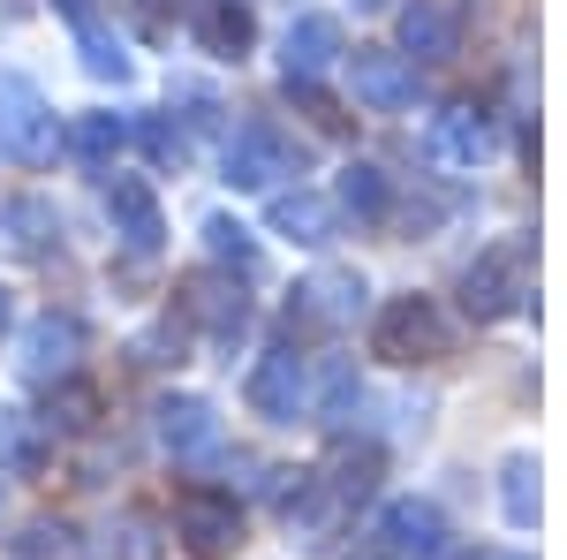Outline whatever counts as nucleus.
I'll return each instance as SVG.
<instances>
[{
  "label": "nucleus",
  "mask_w": 567,
  "mask_h": 560,
  "mask_svg": "<svg viewBox=\"0 0 567 560\" xmlns=\"http://www.w3.org/2000/svg\"><path fill=\"white\" fill-rule=\"evenodd\" d=\"M53 152H61V122H53L45 91L31 77H16V69H0V160L45 167Z\"/></svg>",
  "instance_id": "f257e3e1"
},
{
  "label": "nucleus",
  "mask_w": 567,
  "mask_h": 560,
  "mask_svg": "<svg viewBox=\"0 0 567 560\" xmlns=\"http://www.w3.org/2000/svg\"><path fill=\"white\" fill-rule=\"evenodd\" d=\"M371 348L393 364H432V356H446V310L432 296H393L371 326Z\"/></svg>",
  "instance_id": "f03ea898"
},
{
  "label": "nucleus",
  "mask_w": 567,
  "mask_h": 560,
  "mask_svg": "<svg viewBox=\"0 0 567 560\" xmlns=\"http://www.w3.org/2000/svg\"><path fill=\"white\" fill-rule=\"evenodd\" d=\"M303 167V152L280 136V122H265V114H250V122H235V136H227V182L235 190H272L280 174Z\"/></svg>",
  "instance_id": "7ed1b4c3"
},
{
  "label": "nucleus",
  "mask_w": 567,
  "mask_h": 560,
  "mask_svg": "<svg viewBox=\"0 0 567 560\" xmlns=\"http://www.w3.org/2000/svg\"><path fill=\"white\" fill-rule=\"evenodd\" d=\"M250 409H258L265 425H296L310 409V371H303V356L280 342V348H265L258 364H250Z\"/></svg>",
  "instance_id": "20e7f679"
},
{
  "label": "nucleus",
  "mask_w": 567,
  "mask_h": 560,
  "mask_svg": "<svg viewBox=\"0 0 567 560\" xmlns=\"http://www.w3.org/2000/svg\"><path fill=\"white\" fill-rule=\"evenodd\" d=\"M175 530H182V546H189L197 560H227L235 546H243V508H235V492L197 485V492H182Z\"/></svg>",
  "instance_id": "39448f33"
},
{
  "label": "nucleus",
  "mask_w": 567,
  "mask_h": 560,
  "mask_svg": "<svg viewBox=\"0 0 567 560\" xmlns=\"http://www.w3.org/2000/svg\"><path fill=\"white\" fill-rule=\"evenodd\" d=\"M76 356H84V326L69 318V310H39L31 326H23V379L31 387H61V379H76Z\"/></svg>",
  "instance_id": "423d86ee"
},
{
  "label": "nucleus",
  "mask_w": 567,
  "mask_h": 560,
  "mask_svg": "<svg viewBox=\"0 0 567 560\" xmlns=\"http://www.w3.org/2000/svg\"><path fill=\"white\" fill-rule=\"evenodd\" d=\"M523 273H529V243H523V235H507V243H492V251L462 273V303H470L477 318H499L507 303L523 296Z\"/></svg>",
  "instance_id": "0eeeda50"
},
{
  "label": "nucleus",
  "mask_w": 567,
  "mask_h": 560,
  "mask_svg": "<svg viewBox=\"0 0 567 560\" xmlns=\"http://www.w3.org/2000/svg\"><path fill=\"white\" fill-rule=\"evenodd\" d=\"M341 53H349V45H341V23H333L326 8H310V16L288 23V39H280V69H288V84H318Z\"/></svg>",
  "instance_id": "6e6552de"
},
{
  "label": "nucleus",
  "mask_w": 567,
  "mask_h": 560,
  "mask_svg": "<svg viewBox=\"0 0 567 560\" xmlns=\"http://www.w3.org/2000/svg\"><path fill=\"white\" fill-rule=\"evenodd\" d=\"M106 213H114V235H122V251H130V258H152V251H159L167 220H159V197H152V182H136V174H114V182H106Z\"/></svg>",
  "instance_id": "1a4fd4ad"
},
{
  "label": "nucleus",
  "mask_w": 567,
  "mask_h": 560,
  "mask_svg": "<svg viewBox=\"0 0 567 560\" xmlns=\"http://www.w3.org/2000/svg\"><path fill=\"white\" fill-rule=\"evenodd\" d=\"M349 84L363 106H379V114H401L409 99H416V69L401 61V53H386V45H355L349 53Z\"/></svg>",
  "instance_id": "9d476101"
},
{
  "label": "nucleus",
  "mask_w": 567,
  "mask_h": 560,
  "mask_svg": "<svg viewBox=\"0 0 567 560\" xmlns=\"http://www.w3.org/2000/svg\"><path fill=\"white\" fill-rule=\"evenodd\" d=\"M371 538H379V553H409V560H439L446 553V522H439L432 500H393Z\"/></svg>",
  "instance_id": "9b49d317"
},
{
  "label": "nucleus",
  "mask_w": 567,
  "mask_h": 560,
  "mask_svg": "<svg viewBox=\"0 0 567 560\" xmlns=\"http://www.w3.org/2000/svg\"><path fill=\"white\" fill-rule=\"evenodd\" d=\"M159 439H167V455H182V462H205V455L219 447L213 401H197V394H167V401H159Z\"/></svg>",
  "instance_id": "f8f14e48"
},
{
  "label": "nucleus",
  "mask_w": 567,
  "mask_h": 560,
  "mask_svg": "<svg viewBox=\"0 0 567 560\" xmlns=\"http://www.w3.org/2000/svg\"><path fill=\"white\" fill-rule=\"evenodd\" d=\"M355 310H363V281L355 273H318L296 288V318L303 326H349Z\"/></svg>",
  "instance_id": "ddd939ff"
},
{
  "label": "nucleus",
  "mask_w": 567,
  "mask_h": 560,
  "mask_svg": "<svg viewBox=\"0 0 567 560\" xmlns=\"http://www.w3.org/2000/svg\"><path fill=\"white\" fill-rule=\"evenodd\" d=\"M318 492H326L333 508L371 500V492H379V447H333L326 470H318Z\"/></svg>",
  "instance_id": "4468645a"
},
{
  "label": "nucleus",
  "mask_w": 567,
  "mask_h": 560,
  "mask_svg": "<svg viewBox=\"0 0 567 560\" xmlns=\"http://www.w3.org/2000/svg\"><path fill=\"white\" fill-rule=\"evenodd\" d=\"M432 144H439V160H454V167H477L484 152H492V114L462 99V106H446V114H439Z\"/></svg>",
  "instance_id": "2eb2a0df"
},
{
  "label": "nucleus",
  "mask_w": 567,
  "mask_h": 560,
  "mask_svg": "<svg viewBox=\"0 0 567 560\" xmlns=\"http://www.w3.org/2000/svg\"><path fill=\"white\" fill-rule=\"evenodd\" d=\"M182 310H189V318H197V326H205V334H213L219 348H227L235 334H243V326H250V303L235 296L227 281H189V296H182Z\"/></svg>",
  "instance_id": "dca6fc26"
},
{
  "label": "nucleus",
  "mask_w": 567,
  "mask_h": 560,
  "mask_svg": "<svg viewBox=\"0 0 567 560\" xmlns=\"http://www.w3.org/2000/svg\"><path fill=\"white\" fill-rule=\"evenodd\" d=\"M197 39H205V53H219V61H243L250 39H258V23H250L243 0H197Z\"/></svg>",
  "instance_id": "f3484780"
},
{
  "label": "nucleus",
  "mask_w": 567,
  "mask_h": 560,
  "mask_svg": "<svg viewBox=\"0 0 567 560\" xmlns=\"http://www.w3.org/2000/svg\"><path fill=\"white\" fill-rule=\"evenodd\" d=\"M401 45L416 53V61H446L454 53V8L446 0H409L401 8ZM401 53V61H409Z\"/></svg>",
  "instance_id": "a211bd4d"
},
{
  "label": "nucleus",
  "mask_w": 567,
  "mask_h": 560,
  "mask_svg": "<svg viewBox=\"0 0 567 560\" xmlns=\"http://www.w3.org/2000/svg\"><path fill=\"white\" fill-rule=\"evenodd\" d=\"M53 235H61V220H53L45 197H8V205H0V243H8V251L39 258V251H53Z\"/></svg>",
  "instance_id": "6ab92c4d"
},
{
  "label": "nucleus",
  "mask_w": 567,
  "mask_h": 560,
  "mask_svg": "<svg viewBox=\"0 0 567 560\" xmlns=\"http://www.w3.org/2000/svg\"><path fill=\"white\" fill-rule=\"evenodd\" d=\"M272 227L296 235V243H333V205L318 190H280L272 197Z\"/></svg>",
  "instance_id": "aec40b11"
},
{
  "label": "nucleus",
  "mask_w": 567,
  "mask_h": 560,
  "mask_svg": "<svg viewBox=\"0 0 567 560\" xmlns=\"http://www.w3.org/2000/svg\"><path fill=\"white\" fill-rule=\"evenodd\" d=\"M0 560H84V538H76L61 516H39V522H23V530L8 538Z\"/></svg>",
  "instance_id": "412c9836"
},
{
  "label": "nucleus",
  "mask_w": 567,
  "mask_h": 560,
  "mask_svg": "<svg viewBox=\"0 0 567 560\" xmlns=\"http://www.w3.org/2000/svg\"><path fill=\"white\" fill-rule=\"evenodd\" d=\"M167 553V538H159V516H144V508H122V516L106 522V560H159Z\"/></svg>",
  "instance_id": "4be33fe9"
},
{
  "label": "nucleus",
  "mask_w": 567,
  "mask_h": 560,
  "mask_svg": "<svg viewBox=\"0 0 567 560\" xmlns=\"http://www.w3.org/2000/svg\"><path fill=\"white\" fill-rule=\"evenodd\" d=\"M91 417H99V387L91 379H61V387H45V431H91Z\"/></svg>",
  "instance_id": "5701e85b"
},
{
  "label": "nucleus",
  "mask_w": 567,
  "mask_h": 560,
  "mask_svg": "<svg viewBox=\"0 0 567 560\" xmlns=\"http://www.w3.org/2000/svg\"><path fill=\"white\" fill-rule=\"evenodd\" d=\"M122 144H130V122H122V114H84V122L69 130V152H76L84 167H114Z\"/></svg>",
  "instance_id": "b1692460"
},
{
  "label": "nucleus",
  "mask_w": 567,
  "mask_h": 560,
  "mask_svg": "<svg viewBox=\"0 0 567 560\" xmlns=\"http://www.w3.org/2000/svg\"><path fill=\"white\" fill-rule=\"evenodd\" d=\"M355 401H363V379H355L349 356H333V364H326V379H318V417H326V425H349Z\"/></svg>",
  "instance_id": "393cba45"
},
{
  "label": "nucleus",
  "mask_w": 567,
  "mask_h": 560,
  "mask_svg": "<svg viewBox=\"0 0 567 560\" xmlns=\"http://www.w3.org/2000/svg\"><path fill=\"white\" fill-rule=\"evenodd\" d=\"M341 205H349L355 220H386V205H393V182L379 167H363V160H355L349 174H341Z\"/></svg>",
  "instance_id": "a878e982"
},
{
  "label": "nucleus",
  "mask_w": 567,
  "mask_h": 560,
  "mask_svg": "<svg viewBox=\"0 0 567 560\" xmlns=\"http://www.w3.org/2000/svg\"><path fill=\"white\" fill-rule=\"evenodd\" d=\"M205 251H213L219 265H235V273H250V265H258V243H250V227H243V220H205Z\"/></svg>",
  "instance_id": "bb28decb"
},
{
  "label": "nucleus",
  "mask_w": 567,
  "mask_h": 560,
  "mask_svg": "<svg viewBox=\"0 0 567 560\" xmlns=\"http://www.w3.org/2000/svg\"><path fill=\"white\" fill-rule=\"evenodd\" d=\"M76 39H84V69H91V77H114V84L130 77V53H122V39H106V31H99V16L76 23Z\"/></svg>",
  "instance_id": "cd10ccee"
},
{
  "label": "nucleus",
  "mask_w": 567,
  "mask_h": 560,
  "mask_svg": "<svg viewBox=\"0 0 567 560\" xmlns=\"http://www.w3.org/2000/svg\"><path fill=\"white\" fill-rule=\"evenodd\" d=\"M499 492H507V522H537V462L529 455L507 462V485Z\"/></svg>",
  "instance_id": "c85d7f7f"
},
{
  "label": "nucleus",
  "mask_w": 567,
  "mask_h": 560,
  "mask_svg": "<svg viewBox=\"0 0 567 560\" xmlns=\"http://www.w3.org/2000/svg\"><path fill=\"white\" fill-rule=\"evenodd\" d=\"M144 152H152L159 167H182V160H189V144H182V130L167 122V114H152V122H144Z\"/></svg>",
  "instance_id": "c756f323"
},
{
  "label": "nucleus",
  "mask_w": 567,
  "mask_h": 560,
  "mask_svg": "<svg viewBox=\"0 0 567 560\" xmlns=\"http://www.w3.org/2000/svg\"><path fill=\"white\" fill-rule=\"evenodd\" d=\"M8 318H16V303H8V288H0V334H8Z\"/></svg>",
  "instance_id": "7c9ffc66"
},
{
  "label": "nucleus",
  "mask_w": 567,
  "mask_h": 560,
  "mask_svg": "<svg viewBox=\"0 0 567 560\" xmlns=\"http://www.w3.org/2000/svg\"><path fill=\"white\" fill-rule=\"evenodd\" d=\"M477 560H515V553H477Z\"/></svg>",
  "instance_id": "2f4dec72"
},
{
  "label": "nucleus",
  "mask_w": 567,
  "mask_h": 560,
  "mask_svg": "<svg viewBox=\"0 0 567 560\" xmlns=\"http://www.w3.org/2000/svg\"><path fill=\"white\" fill-rule=\"evenodd\" d=\"M363 8H386V0H363Z\"/></svg>",
  "instance_id": "473e14b6"
}]
</instances>
